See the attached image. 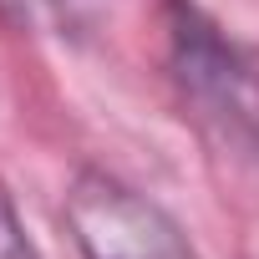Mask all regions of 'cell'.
Segmentation results:
<instances>
[{"label": "cell", "instance_id": "obj_2", "mask_svg": "<svg viewBox=\"0 0 259 259\" xmlns=\"http://www.w3.org/2000/svg\"><path fill=\"white\" fill-rule=\"evenodd\" d=\"M87 6V0H0V21H6L11 31H66L76 21V11Z\"/></svg>", "mask_w": 259, "mask_h": 259}, {"label": "cell", "instance_id": "obj_1", "mask_svg": "<svg viewBox=\"0 0 259 259\" xmlns=\"http://www.w3.org/2000/svg\"><path fill=\"white\" fill-rule=\"evenodd\" d=\"M66 239L81 259H198L183 224L117 173L81 168L61 198Z\"/></svg>", "mask_w": 259, "mask_h": 259}, {"label": "cell", "instance_id": "obj_3", "mask_svg": "<svg viewBox=\"0 0 259 259\" xmlns=\"http://www.w3.org/2000/svg\"><path fill=\"white\" fill-rule=\"evenodd\" d=\"M0 259H41V249H36V239L26 234V224H21V213H16L6 183H0Z\"/></svg>", "mask_w": 259, "mask_h": 259}]
</instances>
